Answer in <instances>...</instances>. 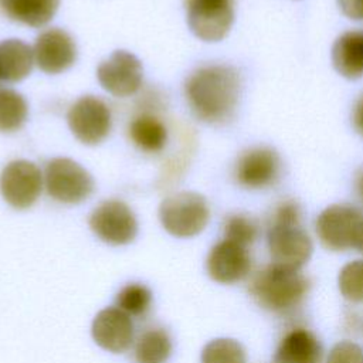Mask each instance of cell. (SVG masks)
Masks as SVG:
<instances>
[{"label": "cell", "mask_w": 363, "mask_h": 363, "mask_svg": "<svg viewBox=\"0 0 363 363\" xmlns=\"http://www.w3.org/2000/svg\"><path fill=\"white\" fill-rule=\"evenodd\" d=\"M241 89V74L228 64L203 65L189 75L184 85L191 112L211 125L225 123L234 116Z\"/></svg>", "instance_id": "obj_1"}, {"label": "cell", "mask_w": 363, "mask_h": 363, "mask_svg": "<svg viewBox=\"0 0 363 363\" xmlns=\"http://www.w3.org/2000/svg\"><path fill=\"white\" fill-rule=\"evenodd\" d=\"M309 286V279L301 269L272 262L252 277L248 291L261 308L274 313H286L302 303Z\"/></svg>", "instance_id": "obj_2"}, {"label": "cell", "mask_w": 363, "mask_h": 363, "mask_svg": "<svg viewBox=\"0 0 363 363\" xmlns=\"http://www.w3.org/2000/svg\"><path fill=\"white\" fill-rule=\"evenodd\" d=\"M159 220L169 234L189 238L206 228L210 208L204 196L194 191H179L160 203Z\"/></svg>", "instance_id": "obj_3"}, {"label": "cell", "mask_w": 363, "mask_h": 363, "mask_svg": "<svg viewBox=\"0 0 363 363\" xmlns=\"http://www.w3.org/2000/svg\"><path fill=\"white\" fill-rule=\"evenodd\" d=\"M44 186L54 200L77 204L91 196L94 191V179L75 160L54 157L45 164Z\"/></svg>", "instance_id": "obj_4"}, {"label": "cell", "mask_w": 363, "mask_h": 363, "mask_svg": "<svg viewBox=\"0 0 363 363\" xmlns=\"http://www.w3.org/2000/svg\"><path fill=\"white\" fill-rule=\"evenodd\" d=\"M363 214L349 204H330L320 211L315 230L320 244L330 251H346L356 247Z\"/></svg>", "instance_id": "obj_5"}, {"label": "cell", "mask_w": 363, "mask_h": 363, "mask_svg": "<svg viewBox=\"0 0 363 363\" xmlns=\"http://www.w3.org/2000/svg\"><path fill=\"white\" fill-rule=\"evenodd\" d=\"M191 33L207 43L223 40L234 23L233 0H184Z\"/></svg>", "instance_id": "obj_6"}, {"label": "cell", "mask_w": 363, "mask_h": 363, "mask_svg": "<svg viewBox=\"0 0 363 363\" xmlns=\"http://www.w3.org/2000/svg\"><path fill=\"white\" fill-rule=\"evenodd\" d=\"M281 173V156L269 146H252L245 149L234 164V179L237 184L250 190L274 186L279 180Z\"/></svg>", "instance_id": "obj_7"}, {"label": "cell", "mask_w": 363, "mask_h": 363, "mask_svg": "<svg viewBox=\"0 0 363 363\" xmlns=\"http://www.w3.org/2000/svg\"><path fill=\"white\" fill-rule=\"evenodd\" d=\"M94 234L106 244L125 245L138 234V220L130 207L121 200H105L89 216Z\"/></svg>", "instance_id": "obj_8"}, {"label": "cell", "mask_w": 363, "mask_h": 363, "mask_svg": "<svg viewBox=\"0 0 363 363\" xmlns=\"http://www.w3.org/2000/svg\"><path fill=\"white\" fill-rule=\"evenodd\" d=\"M67 121L72 135L85 145L101 143L109 135L112 125L109 106L92 95L78 98L71 105Z\"/></svg>", "instance_id": "obj_9"}, {"label": "cell", "mask_w": 363, "mask_h": 363, "mask_svg": "<svg viewBox=\"0 0 363 363\" xmlns=\"http://www.w3.org/2000/svg\"><path fill=\"white\" fill-rule=\"evenodd\" d=\"M43 189L41 170L28 160H13L4 166L0 174V193L14 208L31 207Z\"/></svg>", "instance_id": "obj_10"}, {"label": "cell", "mask_w": 363, "mask_h": 363, "mask_svg": "<svg viewBox=\"0 0 363 363\" xmlns=\"http://www.w3.org/2000/svg\"><path fill=\"white\" fill-rule=\"evenodd\" d=\"M101 86L113 96L133 95L142 85L143 68L136 55L125 50L113 51L96 71Z\"/></svg>", "instance_id": "obj_11"}, {"label": "cell", "mask_w": 363, "mask_h": 363, "mask_svg": "<svg viewBox=\"0 0 363 363\" xmlns=\"http://www.w3.org/2000/svg\"><path fill=\"white\" fill-rule=\"evenodd\" d=\"M267 245L278 265L301 269L311 258L312 240L301 225H269Z\"/></svg>", "instance_id": "obj_12"}, {"label": "cell", "mask_w": 363, "mask_h": 363, "mask_svg": "<svg viewBox=\"0 0 363 363\" xmlns=\"http://www.w3.org/2000/svg\"><path fill=\"white\" fill-rule=\"evenodd\" d=\"M252 259L248 247L230 240L214 244L207 255L206 268L211 279L220 284H235L242 281L251 271Z\"/></svg>", "instance_id": "obj_13"}, {"label": "cell", "mask_w": 363, "mask_h": 363, "mask_svg": "<svg viewBox=\"0 0 363 363\" xmlns=\"http://www.w3.org/2000/svg\"><path fill=\"white\" fill-rule=\"evenodd\" d=\"M34 61L47 74H60L77 60V45L72 37L57 27L43 31L34 43Z\"/></svg>", "instance_id": "obj_14"}, {"label": "cell", "mask_w": 363, "mask_h": 363, "mask_svg": "<svg viewBox=\"0 0 363 363\" xmlns=\"http://www.w3.org/2000/svg\"><path fill=\"white\" fill-rule=\"evenodd\" d=\"M91 332L95 343L112 353H123L135 342L132 318L116 306L99 311L92 322Z\"/></svg>", "instance_id": "obj_15"}, {"label": "cell", "mask_w": 363, "mask_h": 363, "mask_svg": "<svg viewBox=\"0 0 363 363\" xmlns=\"http://www.w3.org/2000/svg\"><path fill=\"white\" fill-rule=\"evenodd\" d=\"M323 349L319 339L308 329L294 328L284 335L274 363H322Z\"/></svg>", "instance_id": "obj_16"}, {"label": "cell", "mask_w": 363, "mask_h": 363, "mask_svg": "<svg viewBox=\"0 0 363 363\" xmlns=\"http://www.w3.org/2000/svg\"><path fill=\"white\" fill-rule=\"evenodd\" d=\"M330 58L337 74L347 79L363 77V31L349 30L333 43Z\"/></svg>", "instance_id": "obj_17"}, {"label": "cell", "mask_w": 363, "mask_h": 363, "mask_svg": "<svg viewBox=\"0 0 363 363\" xmlns=\"http://www.w3.org/2000/svg\"><path fill=\"white\" fill-rule=\"evenodd\" d=\"M34 62V52L28 44L17 38L0 41V79L17 82L24 79Z\"/></svg>", "instance_id": "obj_18"}, {"label": "cell", "mask_w": 363, "mask_h": 363, "mask_svg": "<svg viewBox=\"0 0 363 363\" xmlns=\"http://www.w3.org/2000/svg\"><path fill=\"white\" fill-rule=\"evenodd\" d=\"M0 6L11 20L41 27L51 21L58 10L60 0H0Z\"/></svg>", "instance_id": "obj_19"}, {"label": "cell", "mask_w": 363, "mask_h": 363, "mask_svg": "<svg viewBox=\"0 0 363 363\" xmlns=\"http://www.w3.org/2000/svg\"><path fill=\"white\" fill-rule=\"evenodd\" d=\"M173 343L164 328H146L135 340L133 357L136 363H166L172 354Z\"/></svg>", "instance_id": "obj_20"}, {"label": "cell", "mask_w": 363, "mask_h": 363, "mask_svg": "<svg viewBox=\"0 0 363 363\" xmlns=\"http://www.w3.org/2000/svg\"><path fill=\"white\" fill-rule=\"evenodd\" d=\"M129 136L145 152H160L167 142L166 126L152 115H140L129 125Z\"/></svg>", "instance_id": "obj_21"}, {"label": "cell", "mask_w": 363, "mask_h": 363, "mask_svg": "<svg viewBox=\"0 0 363 363\" xmlns=\"http://www.w3.org/2000/svg\"><path fill=\"white\" fill-rule=\"evenodd\" d=\"M152 302V291L140 282H132L125 285L115 298V306L125 312L128 316L136 319H142L149 313Z\"/></svg>", "instance_id": "obj_22"}, {"label": "cell", "mask_w": 363, "mask_h": 363, "mask_svg": "<svg viewBox=\"0 0 363 363\" xmlns=\"http://www.w3.org/2000/svg\"><path fill=\"white\" fill-rule=\"evenodd\" d=\"M28 115V106L21 94L14 89L0 88V132L20 129Z\"/></svg>", "instance_id": "obj_23"}, {"label": "cell", "mask_w": 363, "mask_h": 363, "mask_svg": "<svg viewBox=\"0 0 363 363\" xmlns=\"http://www.w3.org/2000/svg\"><path fill=\"white\" fill-rule=\"evenodd\" d=\"M201 363H247V354L240 342L230 337H218L204 346Z\"/></svg>", "instance_id": "obj_24"}, {"label": "cell", "mask_w": 363, "mask_h": 363, "mask_svg": "<svg viewBox=\"0 0 363 363\" xmlns=\"http://www.w3.org/2000/svg\"><path fill=\"white\" fill-rule=\"evenodd\" d=\"M223 233L225 240L250 247L258 237V224L251 216L235 213L224 220Z\"/></svg>", "instance_id": "obj_25"}, {"label": "cell", "mask_w": 363, "mask_h": 363, "mask_svg": "<svg viewBox=\"0 0 363 363\" xmlns=\"http://www.w3.org/2000/svg\"><path fill=\"white\" fill-rule=\"evenodd\" d=\"M342 296L349 302H363V259H354L343 265L337 277Z\"/></svg>", "instance_id": "obj_26"}, {"label": "cell", "mask_w": 363, "mask_h": 363, "mask_svg": "<svg viewBox=\"0 0 363 363\" xmlns=\"http://www.w3.org/2000/svg\"><path fill=\"white\" fill-rule=\"evenodd\" d=\"M326 363H363V349L354 342L340 340L330 349Z\"/></svg>", "instance_id": "obj_27"}, {"label": "cell", "mask_w": 363, "mask_h": 363, "mask_svg": "<svg viewBox=\"0 0 363 363\" xmlns=\"http://www.w3.org/2000/svg\"><path fill=\"white\" fill-rule=\"evenodd\" d=\"M302 210L298 201L284 200L272 211L269 225H301Z\"/></svg>", "instance_id": "obj_28"}, {"label": "cell", "mask_w": 363, "mask_h": 363, "mask_svg": "<svg viewBox=\"0 0 363 363\" xmlns=\"http://www.w3.org/2000/svg\"><path fill=\"white\" fill-rule=\"evenodd\" d=\"M340 11L352 20H363V0H336Z\"/></svg>", "instance_id": "obj_29"}, {"label": "cell", "mask_w": 363, "mask_h": 363, "mask_svg": "<svg viewBox=\"0 0 363 363\" xmlns=\"http://www.w3.org/2000/svg\"><path fill=\"white\" fill-rule=\"evenodd\" d=\"M352 121H353V125H354L356 130H357L360 135H363V95H362V96L357 99V102L354 104Z\"/></svg>", "instance_id": "obj_30"}, {"label": "cell", "mask_w": 363, "mask_h": 363, "mask_svg": "<svg viewBox=\"0 0 363 363\" xmlns=\"http://www.w3.org/2000/svg\"><path fill=\"white\" fill-rule=\"evenodd\" d=\"M353 187L354 193L359 197V200L363 203V167H359L353 177Z\"/></svg>", "instance_id": "obj_31"}, {"label": "cell", "mask_w": 363, "mask_h": 363, "mask_svg": "<svg viewBox=\"0 0 363 363\" xmlns=\"http://www.w3.org/2000/svg\"><path fill=\"white\" fill-rule=\"evenodd\" d=\"M356 248L363 252V221L360 224V228H359V234H357V241H356Z\"/></svg>", "instance_id": "obj_32"}]
</instances>
